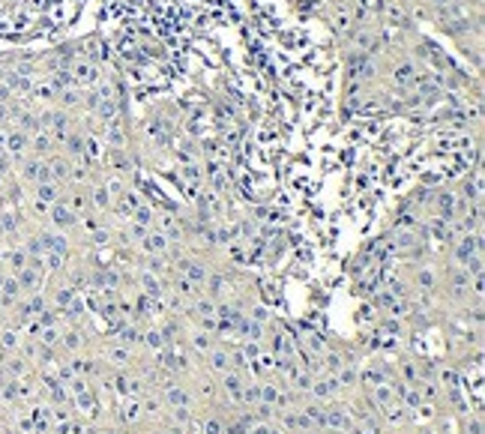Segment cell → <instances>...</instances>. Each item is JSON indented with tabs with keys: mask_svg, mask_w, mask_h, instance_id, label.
<instances>
[{
	"mask_svg": "<svg viewBox=\"0 0 485 434\" xmlns=\"http://www.w3.org/2000/svg\"><path fill=\"white\" fill-rule=\"evenodd\" d=\"M306 396H309V399H315V401H321V404H329V401H335L339 396H342V389H339V383H335V374L318 371V374L312 377V383H309Z\"/></svg>",
	"mask_w": 485,
	"mask_h": 434,
	"instance_id": "obj_1",
	"label": "cell"
},
{
	"mask_svg": "<svg viewBox=\"0 0 485 434\" xmlns=\"http://www.w3.org/2000/svg\"><path fill=\"white\" fill-rule=\"evenodd\" d=\"M476 255H482V234L473 231V234H461L453 243V258L458 267H464L467 261H473Z\"/></svg>",
	"mask_w": 485,
	"mask_h": 434,
	"instance_id": "obj_2",
	"label": "cell"
},
{
	"mask_svg": "<svg viewBox=\"0 0 485 434\" xmlns=\"http://www.w3.org/2000/svg\"><path fill=\"white\" fill-rule=\"evenodd\" d=\"M48 219H51V228H54V231H60V234L72 231V228L81 222V216H78V213H75L69 204H63V201L51 204V210H48Z\"/></svg>",
	"mask_w": 485,
	"mask_h": 434,
	"instance_id": "obj_3",
	"label": "cell"
},
{
	"mask_svg": "<svg viewBox=\"0 0 485 434\" xmlns=\"http://www.w3.org/2000/svg\"><path fill=\"white\" fill-rule=\"evenodd\" d=\"M21 180H24V183H30V186H39V183L51 180L48 162H45V159H39V156L21 159Z\"/></svg>",
	"mask_w": 485,
	"mask_h": 434,
	"instance_id": "obj_4",
	"label": "cell"
},
{
	"mask_svg": "<svg viewBox=\"0 0 485 434\" xmlns=\"http://www.w3.org/2000/svg\"><path fill=\"white\" fill-rule=\"evenodd\" d=\"M162 389H165V392H162L165 407H192L195 404L192 386H186V383H168V386H162Z\"/></svg>",
	"mask_w": 485,
	"mask_h": 434,
	"instance_id": "obj_5",
	"label": "cell"
},
{
	"mask_svg": "<svg viewBox=\"0 0 485 434\" xmlns=\"http://www.w3.org/2000/svg\"><path fill=\"white\" fill-rule=\"evenodd\" d=\"M141 252H144V255H168V252H171V240L162 234V231L150 228V231L144 234V240H141Z\"/></svg>",
	"mask_w": 485,
	"mask_h": 434,
	"instance_id": "obj_6",
	"label": "cell"
},
{
	"mask_svg": "<svg viewBox=\"0 0 485 434\" xmlns=\"http://www.w3.org/2000/svg\"><path fill=\"white\" fill-rule=\"evenodd\" d=\"M219 383H222V392H225L228 399H234V404H237V401H240V392H243V383H246V374L237 371V368H231L225 374H219Z\"/></svg>",
	"mask_w": 485,
	"mask_h": 434,
	"instance_id": "obj_7",
	"label": "cell"
},
{
	"mask_svg": "<svg viewBox=\"0 0 485 434\" xmlns=\"http://www.w3.org/2000/svg\"><path fill=\"white\" fill-rule=\"evenodd\" d=\"M54 135L45 132V129H39V132L30 135V150L33 156H39V159H48V156H54Z\"/></svg>",
	"mask_w": 485,
	"mask_h": 434,
	"instance_id": "obj_8",
	"label": "cell"
},
{
	"mask_svg": "<svg viewBox=\"0 0 485 434\" xmlns=\"http://www.w3.org/2000/svg\"><path fill=\"white\" fill-rule=\"evenodd\" d=\"M138 285H141V291H144L147 297H165V294H168V291H165L162 275L147 272V269H141V272H138Z\"/></svg>",
	"mask_w": 485,
	"mask_h": 434,
	"instance_id": "obj_9",
	"label": "cell"
},
{
	"mask_svg": "<svg viewBox=\"0 0 485 434\" xmlns=\"http://www.w3.org/2000/svg\"><path fill=\"white\" fill-rule=\"evenodd\" d=\"M204 357H207V366L213 368L216 374H225V371H231V350H228V347H216V344H213V347H210Z\"/></svg>",
	"mask_w": 485,
	"mask_h": 434,
	"instance_id": "obj_10",
	"label": "cell"
},
{
	"mask_svg": "<svg viewBox=\"0 0 485 434\" xmlns=\"http://www.w3.org/2000/svg\"><path fill=\"white\" fill-rule=\"evenodd\" d=\"M27 147H30V135L21 132V129H15V132H6V144H3V150L6 153H12V156H24L27 153Z\"/></svg>",
	"mask_w": 485,
	"mask_h": 434,
	"instance_id": "obj_11",
	"label": "cell"
},
{
	"mask_svg": "<svg viewBox=\"0 0 485 434\" xmlns=\"http://www.w3.org/2000/svg\"><path fill=\"white\" fill-rule=\"evenodd\" d=\"M87 195H90V207H93L96 213H108V210L114 207V198H111V192L105 189V183L93 186V189H90Z\"/></svg>",
	"mask_w": 485,
	"mask_h": 434,
	"instance_id": "obj_12",
	"label": "cell"
},
{
	"mask_svg": "<svg viewBox=\"0 0 485 434\" xmlns=\"http://www.w3.org/2000/svg\"><path fill=\"white\" fill-rule=\"evenodd\" d=\"M72 72H75V81H78V84H87V87H96V84H99V69H96V63H87V60H81V63H75V66H72Z\"/></svg>",
	"mask_w": 485,
	"mask_h": 434,
	"instance_id": "obj_13",
	"label": "cell"
},
{
	"mask_svg": "<svg viewBox=\"0 0 485 434\" xmlns=\"http://www.w3.org/2000/svg\"><path fill=\"white\" fill-rule=\"evenodd\" d=\"M33 198L45 201V204H57V201H63V189H60V183H54V180H45V183H39V186H33Z\"/></svg>",
	"mask_w": 485,
	"mask_h": 434,
	"instance_id": "obj_14",
	"label": "cell"
},
{
	"mask_svg": "<svg viewBox=\"0 0 485 434\" xmlns=\"http://www.w3.org/2000/svg\"><path fill=\"white\" fill-rule=\"evenodd\" d=\"M108 363L114 368H129V363H132V347L129 344H111L108 347Z\"/></svg>",
	"mask_w": 485,
	"mask_h": 434,
	"instance_id": "obj_15",
	"label": "cell"
},
{
	"mask_svg": "<svg viewBox=\"0 0 485 434\" xmlns=\"http://www.w3.org/2000/svg\"><path fill=\"white\" fill-rule=\"evenodd\" d=\"M129 222H135V225H141V228H153L156 225V210L150 207V204H138L135 210H132V216H129Z\"/></svg>",
	"mask_w": 485,
	"mask_h": 434,
	"instance_id": "obj_16",
	"label": "cell"
},
{
	"mask_svg": "<svg viewBox=\"0 0 485 434\" xmlns=\"http://www.w3.org/2000/svg\"><path fill=\"white\" fill-rule=\"evenodd\" d=\"M437 285H440V275H437V269L434 267H420L417 269V288L420 291H437Z\"/></svg>",
	"mask_w": 485,
	"mask_h": 434,
	"instance_id": "obj_17",
	"label": "cell"
},
{
	"mask_svg": "<svg viewBox=\"0 0 485 434\" xmlns=\"http://www.w3.org/2000/svg\"><path fill=\"white\" fill-rule=\"evenodd\" d=\"M72 302H75V291H72L69 285H60V288L51 291V305H54L57 311H66Z\"/></svg>",
	"mask_w": 485,
	"mask_h": 434,
	"instance_id": "obj_18",
	"label": "cell"
},
{
	"mask_svg": "<svg viewBox=\"0 0 485 434\" xmlns=\"http://www.w3.org/2000/svg\"><path fill=\"white\" fill-rule=\"evenodd\" d=\"M27 252L24 249H6V255H3V267H9L12 272H18L21 267H27Z\"/></svg>",
	"mask_w": 485,
	"mask_h": 434,
	"instance_id": "obj_19",
	"label": "cell"
},
{
	"mask_svg": "<svg viewBox=\"0 0 485 434\" xmlns=\"http://www.w3.org/2000/svg\"><path fill=\"white\" fill-rule=\"evenodd\" d=\"M60 347H63L66 353H78V350L84 347V335H81V330H66V333L60 335Z\"/></svg>",
	"mask_w": 485,
	"mask_h": 434,
	"instance_id": "obj_20",
	"label": "cell"
},
{
	"mask_svg": "<svg viewBox=\"0 0 485 434\" xmlns=\"http://www.w3.org/2000/svg\"><path fill=\"white\" fill-rule=\"evenodd\" d=\"M198 434H225V422H222L219 416H204Z\"/></svg>",
	"mask_w": 485,
	"mask_h": 434,
	"instance_id": "obj_21",
	"label": "cell"
},
{
	"mask_svg": "<svg viewBox=\"0 0 485 434\" xmlns=\"http://www.w3.org/2000/svg\"><path fill=\"white\" fill-rule=\"evenodd\" d=\"M144 416V410H141V399H129L123 404V419L126 422H135V419H141Z\"/></svg>",
	"mask_w": 485,
	"mask_h": 434,
	"instance_id": "obj_22",
	"label": "cell"
},
{
	"mask_svg": "<svg viewBox=\"0 0 485 434\" xmlns=\"http://www.w3.org/2000/svg\"><path fill=\"white\" fill-rule=\"evenodd\" d=\"M464 434H482V416L479 413H473V416L464 419Z\"/></svg>",
	"mask_w": 485,
	"mask_h": 434,
	"instance_id": "obj_23",
	"label": "cell"
},
{
	"mask_svg": "<svg viewBox=\"0 0 485 434\" xmlns=\"http://www.w3.org/2000/svg\"><path fill=\"white\" fill-rule=\"evenodd\" d=\"M0 344H3V350H15V347H18V335L9 330V333L0 335Z\"/></svg>",
	"mask_w": 485,
	"mask_h": 434,
	"instance_id": "obj_24",
	"label": "cell"
},
{
	"mask_svg": "<svg viewBox=\"0 0 485 434\" xmlns=\"http://www.w3.org/2000/svg\"><path fill=\"white\" fill-rule=\"evenodd\" d=\"M9 117H12V114H9V105H6V102H0V129H6V126H9Z\"/></svg>",
	"mask_w": 485,
	"mask_h": 434,
	"instance_id": "obj_25",
	"label": "cell"
},
{
	"mask_svg": "<svg viewBox=\"0 0 485 434\" xmlns=\"http://www.w3.org/2000/svg\"><path fill=\"white\" fill-rule=\"evenodd\" d=\"M6 380H9V377H6V374H3V368H0V389H3V383H6Z\"/></svg>",
	"mask_w": 485,
	"mask_h": 434,
	"instance_id": "obj_26",
	"label": "cell"
}]
</instances>
